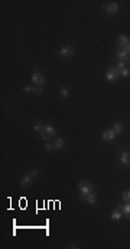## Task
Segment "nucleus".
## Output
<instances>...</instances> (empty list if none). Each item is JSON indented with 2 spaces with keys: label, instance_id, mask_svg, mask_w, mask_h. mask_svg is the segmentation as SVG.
I'll use <instances>...</instances> for the list:
<instances>
[{
  "label": "nucleus",
  "instance_id": "3",
  "mask_svg": "<svg viewBox=\"0 0 130 249\" xmlns=\"http://www.w3.org/2000/svg\"><path fill=\"white\" fill-rule=\"evenodd\" d=\"M32 83H34L35 85H38V87H41V85L45 84V77H43L42 72L39 71H34V74H32Z\"/></svg>",
  "mask_w": 130,
  "mask_h": 249
},
{
  "label": "nucleus",
  "instance_id": "8",
  "mask_svg": "<svg viewBox=\"0 0 130 249\" xmlns=\"http://www.w3.org/2000/svg\"><path fill=\"white\" fill-rule=\"evenodd\" d=\"M117 58L120 59V61H127V59L130 58V54L124 48H120V49L117 51Z\"/></svg>",
  "mask_w": 130,
  "mask_h": 249
},
{
  "label": "nucleus",
  "instance_id": "25",
  "mask_svg": "<svg viewBox=\"0 0 130 249\" xmlns=\"http://www.w3.org/2000/svg\"><path fill=\"white\" fill-rule=\"evenodd\" d=\"M124 49H126L127 52H129V54H130V44H127L126 47H124Z\"/></svg>",
  "mask_w": 130,
  "mask_h": 249
},
{
  "label": "nucleus",
  "instance_id": "2",
  "mask_svg": "<svg viewBox=\"0 0 130 249\" xmlns=\"http://www.w3.org/2000/svg\"><path fill=\"white\" fill-rule=\"evenodd\" d=\"M119 76H120V70L117 67H110L107 70V72H105V78H107L109 83H114L119 78Z\"/></svg>",
  "mask_w": 130,
  "mask_h": 249
},
{
  "label": "nucleus",
  "instance_id": "10",
  "mask_svg": "<svg viewBox=\"0 0 130 249\" xmlns=\"http://www.w3.org/2000/svg\"><path fill=\"white\" fill-rule=\"evenodd\" d=\"M120 162H122L123 165H130V154L129 152H122V155H120Z\"/></svg>",
  "mask_w": 130,
  "mask_h": 249
},
{
  "label": "nucleus",
  "instance_id": "9",
  "mask_svg": "<svg viewBox=\"0 0 130 249\" xmlns=\"http://www.w3.org/2000/svg\"><path fill=\"white\" fill-rule=\"evenodd\" d=\"M119 210H122V213L126 217L130 219V203H124V204H119Z\"/></svg>",
  "mask_w": 130,
  "mask_h": 249
},
{
  "label": "nucleus",
  "instance_id": "15",
  "mask_svg": "<svg viewBox=\"0 0 130 249\" xmlns=\"http://www.w3.org/2000/svg\"><path fill=\"white\" fill-rule=\"evenodd\" d=\"M59 94H61L64 99H67L68 96H69V90H68L67 87H61V89H59Z\"/></svg>",
  "mask_w": 130,
  "mask_h": 249
},
{
  "label": "nucleus",
  "instance_id": "23",
  "mask_svg": "<svg viewBox=\"0 0 130 249\" xmlns=\"http://www.w3.org/2000/svg\"><path fill=\"white\" fill-rule=\"evenodd\" d=\"M42 127H43V126L38 125V123H36V125H34V129H35V131H42Z\"/></svg>",
  "mask_w": 130,
  "mask_h": 249
},
{
  "label": "nucleus",
  "instance_id": "17",
  "mask_svg": "<svg viewBox=\"0 0 130 249\" xmlns=\"http://www.w3.org/2000/svg\"><path fill=\"white\" fill-rule=\"evenodd\" d=\"M122 199L123 201H126V203H130V191H124L122 196Z\"/></svg>",
  "mask_w": 130,
  "mask_h": 249
},
{
  "label": "nucleus",
  "instance_id": "6",
  "mask_svg": "<svg viewBox=\"0 0 130 249\" xmlns=\"http://www.w3.org/2000/svg\"><path fill=\"white\" fill-rule=\"evenodd\" d=\"M105 12H107V15H114V13H117L119 12V4L114 3V2L109 3L107 6H105Z\"/></svg>",
  "mask_w": 130,
  "mask_h": 249
},
{
  "label": "nucleus",
  "instance_id": "19",
  "mask_svg": "<svg viewBox=\"0 0 130 249\" xmlns=\"http://www.w3.org/2000/svg\"><path fill=\"white\" fill-rule=\"evenodd\" d=\"M32 93L34 94H42V90H41V87H38V85H34V87H32Z\"/></svg>",
  "mask_w": 130,
  "mask_h": 249
},
{
  "label": "nucleus",
  "instance_id": "4",
  "mask_svg": "<svg viewBox=\"0 0 130 249\" xmlns=\"http://www.w3.org/2000/svg\"><path fill=\"white\" fill-rule=\"evenodd\" d=\"M116 136H117V133L113 131V129H110V131H104L103 132V135H101V138H103V141H107V142H111V141L116 139Z\"/></svg>",
  "mask_w": 130,
  "mask_h": 249
},
{
  "label": "nucleus",
  "instance_id": "24",
  "mask_svg": "<svg viewBox=\"0 0 130 249\" xmlns=\"http://www.w3.org/2000/svg\"><path fill=\"white\" fill-rule=\"evenodd\" d=\"M23 90H25V91H32V87H30V85H25Z\"/></svg>",
  "mask_w": 130,
  "mask_h": 249
},
{
  "label": "nucleus",
  "instance_id": "16",
  "mask_svg": "<svg viewBox=\"0 0 130 249\" xmlns=\"http://www.w3.org/2000/svg\"><path fill=\"white\" fill-rule=\"evenodd\" d=\"M113 131L116 132L117 135H119V133H122V131H123V125H122V123H114V125H113Z\"/></svg>",
  "mask_w": 130,
  "mask_h": 249
},
{
  "label": "nucleus",
  "instance_id": "11",
  "mask_svg": "<svg viewBox=\"0 0 130 249\" xmlns=\"http://www.w3.org/2000/svg\"><path fill=\"white\" fill-rule=\"evenodd\" d=\"M64 145H65V141H64L62 138H56V139L54 141L52 146H54V149H62Z\"/></svg>",
  "mask_w": 130,
  "mask_h": 249
},
{
  "label": "nucleus",
  "instance_id": "13",
  "mask_svg": "<svg viewBox=\"0 0 130 249\" xmlns=\"http://www.w3.org/2000/svg\"><path fill=\"white\" fill-rule=\"evenodd\" d=\"M117 41H119V45H120V47H122V48H124V47H126V45H127V44H130L129 38H127L126 35H120V36H119V39H117Z\"/></svg>",
  "mask_w": 130,
  "mask_h": 249
},
{
  "label": "nucleus",
  "instance_id": "22",
  "mask_svg": "<svg viewBox=\"0 0 130 249\" xmlns=\"http://www.w3.org/2000/svg\"><path fill=\"white\" fill-rule=\"evenodd\" d=\"M52 148H54V146H52V145H51L49 142H48V144H45V151H51Z\"/></svg>",
  "mask_w": 130,
  "mask_h": 249
},
{
  "label": "nucleus",
  "instance_id": "14",
  "mask_svg": "<svg viewBox=\"0 0 130 249\" xmlns=\"http://www.w3.org/2000/svg\"><path fill=\"white\" fill-rule=\"evenodd\" d=\"M122 214H123L122 210H119V209H117V210H114L113 213H111V219H113V220H120V219H122Z\"/></svg>",
  "mask_w": 130,
  "mask_h": 249
},
{
  "label": "nucleus",
  "instance_id": "12",
  "mask_svg": "<svg viewBox=\"0 0 130 249\" xmlns=\"http://www.w3.org/2000/svg\"><path fill=\"white\" fill-rule=\"evenodd\" d=\"M43 131L46 132V135L49 136V138H52V136L56 135V131H55L54 126H51V125H46V126H43Z\"/></svg>",
  "mask_w": 130,
  "mask_h": 249
},
{
  "label": "nucleus",
  "instance_id": "1",
  "mask_svg": "<svg viewBox=\"0 0 130 249\" xmlns=\"http://www.w3.org/2000/svg\"><path fill=\"white\" fill-rule=\"evenodd\" d=\"M78 190L81 191V194H91V193H94V186H92L90 181H81L78 182Z\"/></svg>",
  "mask_w": 130,
  "mask_h": 249
},
{
  "label": "nucleus",
  "instance_id": "18",
  "mask_svg": "<svg viewBox=\"0 0 130 249\" xmlns=\"http://www.w3.org/2000/svg\"><path fill=\"white\" fill-rule=\"evenodd\" d=\"M29 175H30L32 178H36V177L39 175V171H38L36 168H32V169H30V173H29Z\"/></svg>",
  "mask_w": 130,
  "mask_h": 249
},
{
  "label": "nucleus",
  "instance_id": "21",
  "mask_svg": "<svg viewBox=\"0 0 130 249\" xmlns=\"http://www.w3.org/2000/svg\"><path fill=\"white\" fill-rule=\"evenodd\" d=\"M117 68H119V70H124V68H126V61H120Z\"/></svg>",
  "mask_w": 130,
  "mask_h": 249
},
{
  "label": "nucleus",
  "instance_id": "5",
  "mask_svg": "<svg viewBox=\"0 0 130 249\" xmlns=\"http://www.w3.org/2000/svg\"><path fill=\"white\" fill-rule=\"evenodd\" d=\"M72 54H74V48L69 47V45H64V47H61V49H59V55H61V57H71Z\"/></svg>",
  "mask_w": 130,
  "mask_h": 249
},
{
  "label": "nucleus",
  "instance_id": "20",
  "mask_svg": "<svg viewBox=\"0 0 130 249\" xmlns=\"http://www.w3.org/2000/svg\"><path fill=\"white\" fill-rule=\"evenodd\" d=\"M130 74V71L127 70V68H124V70H120V76L122 77H127Z\"/></svg>",
  "mask_w": 130,
  "mask_h": 249
},
{
  "label": "nucleus",
  "instance_id": "7",
  "mask_svg": "<svg viewBox=\"0 0 130 249\" xmlns=\"http://www.w3.org/2000/svg\"><path fill=\"white\" fill-rule=\"evenodd\" d=\"M32 180H34V178L30 177L29 174H28V175H23V177L20 178V187H22V188H26V187H29L30 184H32Z\"/></svg>",
  "mask_w": 130,
  "mask_h": 249
}]
</instances>
